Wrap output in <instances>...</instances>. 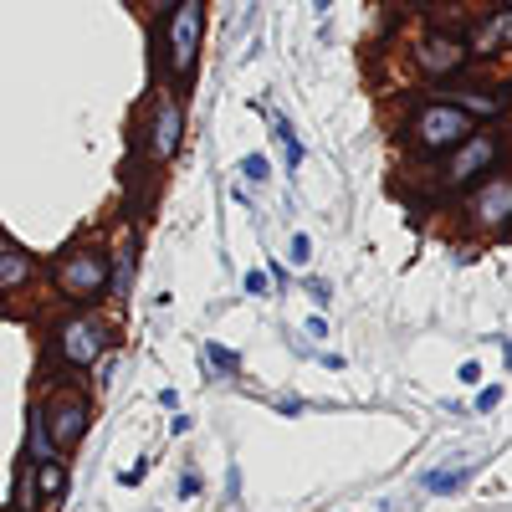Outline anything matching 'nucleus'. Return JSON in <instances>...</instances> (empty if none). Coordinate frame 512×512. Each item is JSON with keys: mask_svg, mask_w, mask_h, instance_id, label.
<instances>
[{"mask_svg": "<svg viewBox=\"0 0 512 512\" xmlns=\"http://www.w3.org/2000/svg\"><path fill=\"white\" fill-rule=\"evenodd\" d=\"M52 282L72 303H98L108 292V256L103 246H67L52 262Z\"/></svg>", "mask_w": 512, "mask_h": 512, "instance_id": "1", "label": "nucleus"}, {"mask_svg": "<svg viewBox=\"0 0 512 512\" xmlns=\"http://www.w3.org/2000/svg\"><path fill=\"white\" fill-rule=\"evenodd\" d=\"M466 134H477V123H472V113L456 108L451 98H446V103H425V108L410 118V144H415L420 154H446V149H456Z\"/></svg>", "mask_w": 512, "mask_h": 512, "instance_id": "2", "label": "nucleus"}, {"mask_svg": "<svg viewBox=\"0 0 512 512\" xmlns=\"http://www.w3.org/2000/svg\"><path fill=\"white\" fill-rule=\"evenodd\" d=\"M200 36H205V0H180L164 16V47H169V77L190 82L195 57H200Z\"/></svg>", "mask_w": 512, "mask_h": 512, "instance_id": "3", "label": "nucleus"}, {"mask_svg": "<svg viewBox=\"0 0 512 512\" xmlns=\"http://www.w3.org/2000/svg\"><path fill=\"white\" fill-rule=\"evenodd\" d=\"M108 354V328L93 318V313H67L57 323V359L72 364V369H88Z\"/></svg>", "mask_w": 512, "mask_h": 512, "instance_id": "4", "label": "nucleus"}, {"mask_svg": "<svg viewBox=\"0 0 512 512\" xmlns=\"http://www.w3.org/2000/svg\"><path fill=\"white\" fill-rule=\"evenodd\" d=\"M497 154H502V144H497L492 134H466V139H461V144L451 149V164H446L441 185H446V190H461V185L482 180L487 169L497 164Z\"/></svg>", "mask_w": 512, "mask_h": 512, "instance_id": "5", "label": "nucleus"}, {"mask_svg": "<svg viewBox=\"0 0 512 512\" xmlns=\"http://www.w3.org/2000/svg\"><path fill=\"white\" fill-rule=\"evenodd\" d=\"M41 420H47L52 446H57V451H67V446H77V441H82V431H88L93 405H88V395H77V390H57V395H52V405L41 410Z\"/></svg>", "mask_w": 512, "mask_h": 512, "instance_id": "6", "label": "nucleus"}, {"mask_svg": "<svg viewBox=\"0 0 512 512\" xmlns=\"http://www.w3.org/2000/svg\"><path fill=\"white\" fill-rule=\"evenodd\" d=\"M180 139H185V108H180V98H169V93H164V98L154 103V118H149V139H144V154H149V164L175 159Z\"/></svg>", "mask_w": 512, "mask_h": 512, "instance_id": "7", "label": "nucleus"}, {"mask_svg": "<svg viewBox=\"0 0 512 512\" xmlns=\"http://www.w3.org/2000/svg\"><path fill=\"white\" fill-rule=\"evenodd\" d=\"M472 221H477L482 231H507V226H512V175H497V180H487V185L477 190Z\"/></svg>", "mask_w": 512, "mask_h": 512, "instance_id": "8", "label": "nucleus"}, {"mask_svg": "<svg viewBox=\"0 0 512 512\" xmlns=\"http://www.w3.org/2000/svg\"><path fill=\"white\" fill-rule=\"evenodd\" d=\"M415 62H420V72H431V77H451V72H461L466 47L456 36H425L415 47Z\"/></svg>", "mask_w": 512, "mask_h": 512, "instance_id": "9", "label": "nucleus"}, {"mask_svg": "<svg viewBox=\"0 0 512 512\" xmlns=\"http://www.w3.org/2000/svg\"><path fill=\"white\" fill-rule=\"evenodd\" d=\"M31 277H36L31 251H21V246L6 236V231H0V292H21Z\"/></svg>", "mask_w": 512, "mask_h": 512, "instance_id": "10", "label": "nucleus"}, {"mask_svg": "<svg viewBox=\"0 0 512 512\" xmlns=\"http://www.w3.org/2000/svg\"><path fill=\"white\" fill-rule=\"evenodd\" d=\"M507 41H512V11H507V16L482 21V26H477V36H472V47H466V57H492L497 47H507Z\"/></svg>", "mask_w": 512, "mask_h": 512, "instance_id": "11", "label": "nucleus"}, {"mask_svg": "<svg viewBox=\"0 0 512 512\" xmlns=\"http://www.w3.org/2000/svg\"><path fill=\"white\" fill-rule=\"evenodd\" d=\"M134 267H139V241H128V246L118 251V262L108 267V292H113V297L134 292Z\"/></svg>", "mask_w": 512, "mask_h": 512, "instance_id": "12", "label": "nucleus"}, {"mask_svg": "<svg viewBox=\"0 0 512 512\" xmlns=\"http://www.w3.org/2000/svg\"><path fill=\"white\" fill-rule=\"evenodd\" d=\"M26 461H57V446H52L47 420H41L36 405H31V420H26Z\"/></svg>", "mask_w": 512, "mask_h": 512, "instance_id": "13", "label": "nucleus"}, {"mask_svg": "<svg viewBox=\"0 0 512 512\" xmlns=\"http://www.w3.org/2000/svg\"><path fill=\"white\" fill-rule=\"evenodd\" d=\"M62 492H67L62 461H36V497H41V502H57Z\"/></svg>", "mask_w": 512, "mask_h": 512, "instance_id": "14", "label": "nucleus"}, {"mask_svg": "<svg viewBox=\"0 0 512 512\" xmlns=\"http://www.w3.org/2000/svg\"><path fill=\"white\" fill-rule=\"evenodd\" d=\"M466 477H472L466 466H436V472H425V477H420V487L441 497V492H461V487H466Z\"/></svg>", "mask_w": 512, "mask_h": 512, "instance_id": "15", "label": "nucleus"}, {"mask_svg": "<svg viewBox=\"0 0 512 512\" xmlns=\"http://www.w3.org/2000/svg\"><path fill=\"white\" fill-rule=\"evenodd\" d=\"M41 497H36V461H21L16 466V512H36Z\"/></svg>", "mask_w": 512, "mask_h": 512, "instance_id": "16", "label": "nucleus"}, {"mask_svg": "<svg viewBox=\"0 0 512 512\" xmlns=\"http://www.w3.org/2000/svg\"><path fill=\"white\" fill-rule=\"evenodd\" d=\"M277 144H282V154H287V169L303 164V144H297V134H292L287 118H277Z\"/></svg>", "mask_w": 512, "mask_h": 512, "instance_id": "17", "label": "nucleus"}, {"mask_svg": "<svg viewBox=\"0 0 512 512\" xmlns=\"http://www.w3.org/2000/svg\"><path fill=\"white\" fill-rule=\"evenodd\" d=\"M200 354H205V364H210V369H221V374H236V369H241V359H236L226 344H205Z\"/></svg>", "mask_w": 512, "mask_h": 512, "instance_id": "18", "label": "nucleus"}, {"mask_svg": "<svg viewBox=\"0 0 512 512\" xmlns=\"http://www.w3.org/2000/svg\"><path fill=\"white\" fill-rule=\"evenodd\" d=\"M241 175H246V180H267V175H272V164H267L262 154H251V159L241 164Z\"/></svg>", "mask_w": 512, "mask_h": 512, "instance_id": "19", "label": "nucleus"}, {"mask_svg": "<svg viewBox=\"0 0 512 512\" xmlns=\"http://www.w3.org/2000/svg\"><path fill=\"white\" fill-rule=\"evenodd\" d=\"M502 405V384H482V395H477V410H497Z\"/></svg>", "mask_w": 512, "mask_h": 512, "instance_id": "20", "label": "nucleus"}, {"mask_svg": "<svg viewBox=\"0 0 512 512\" xmlns=\"http://www.w3.org/2000/svg\"><path fill=\"white\" fill-rule=\"evenodd\" d=\"M308 256H313V241H308V236H292V262H297V267H303V262H308Z\"/></svg>", "mask_w": 512, "mask_h": 512, "instance_id": "21", "label": "nucleus"}, {"mask_svg": "<svg viewBox=\"0 0 512 512\" xmlns=\"http://www.w3.org/2000/svg\"><path fill=\"white\" fill-rule=\"evenodd\" d=\"M144 466H149V461H134V466H128V472H123L118 482H123V487H139V482H144Z\"/></svg>", "mask_w": 512, "mask_h": 512, "instance_id": "22", "label": "nucleus"}, {"mask_svg": "<svg viewBox=\"0 0 512 512\" xmlns=\"http://www.w3.org/2000/svg\"><path fill=\"white\" fill-rule=\"evenodd\" d=\"M200 492V472H195V466H190V472L180 477V497H195Z\"/></svg>", "mask_w": 512, "mask_h": 512, "instance_id": "23", "label": "nucleus"}, {"mask_svg": "<svg viewBox=\"0 0 512 512\" xmlns=\"http://www.w3.org/2000/svg\"><path fill=\"white\" fill-rule=\"evenodd\" d=\"M246 292L262 297V292H267V277H262V272H246Z\"/></svg>", "mask_w": 512, "mask_h": 512, "instance_id": "24", "label": "nucleus"}, {"mask_svg": "<svg viewBox=\"0 0 512 512\" xmlns=\"http://www.w3.org/2000/svg\"><path fill=\"white\" fill-rule=\"evenodd\" d=\"M461 379H466V384H477V379H482V364H477V359H466V364H461Z\"/></svg>", "mask_w": 512, "mask_h": 512, "instance_id": "25", "label": "nucleus"}, {"mask_svg": "<svg viewBox=\"0 0 512 512\" xmlns=\"http://www.w3.org/2000/svg\"><path fill=\"white\" fill-rule=\"evenodd\" d=\"M154 6H159V11L169 16V11H175V6H180V0H154Z\"/></svg>", "mask_w": 512, "mask_h": 512, "instance_id": "26", "label": "nucleus"}, {"mask_svg": "<svg viewBox=\"0 0 512 512\" xmlns=\"http://www.w3.org/2000/svg\"><path fill=\"white\" fill-rule=\"evenodd\" d=\"M313 6H318V11H328V6H333V0H313Z\"/></svg>", "mask_w": 512, "mask_h": 512, "instance_id": "27", "label": "nucleus"}, {"mask_svg": "<svg viewBox=\"0 0 512 512\" xmlns=\"http://www.w3.org/2000/svg\"><path fill=\"white\" fill-rule=\"evenodd\" d=\"M502 6H507V11H512V0H502Z\"/></svg>", "mask_w": 512, "mask_h": 512, "instance_id": "28", "label": "nucleus"}, {"mask_svg": "<svg viewBox=\"0 0 512 512\" xmlns=\"http://www.w3.org/2000/svg\"><path fill=\"white\" fill-rule=\"evenodd\" d=\"M507 364H512V349H507Z\"/></svg>", "mask_w": 512, "mask_h": 512, "instance_id": "29", "label": "nucleus"}]
</instances>
